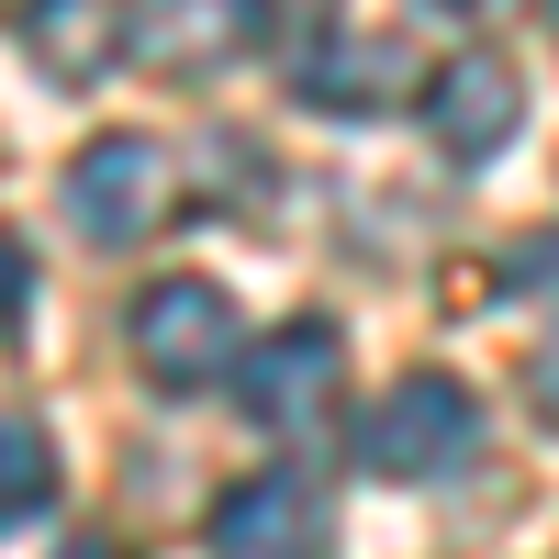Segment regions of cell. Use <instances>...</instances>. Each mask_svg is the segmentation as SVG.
I'll return each instance as SVG.
<instances>
[{"instance_id":"cell-1","label":"cell","mask_w":559,"mask_h":559,"mask_svg":"<svg viewBox=\"0 0 559 559\" xmlns=\"http://www.w3.org/2000/svg\"><path fill=\"white\" fill-rule=\"evenodd\" d=\"M471 448H481V403H471V381H448V369H414V381H392L358 414V459L381 481H448Z\"/></svg>"},{"instance_id":"cell-2","label":"cell","mask_w":559,"mask_h":559,"mask_svg":"<svg viewBox=\"0 0 559 559\" xmlns=\"http://www.w3.org/2000/svg\"><path fill=\"white\" fill-rule=\"evenodd\" d=\"M134 369H146L157 392H202V381H224V369L247 358V336H236V302H224V280H157L146 302H134Z\"/></svg>"},{"instance_id":"cell-3","label":"cell","mask_w":559,"mask_h":559,"mask_svg":"<svg viewBox=\"0 0 559 559\" xmlns=\"http://www.w3.org/2000/svg\"><path fill=\"white\" fill-rule=\"evenodd\" d=\"M179 202V168L157 134H102V146H79L68 157V224L90 247H134V236H157Z\"/></svg>"},{"instance_id":"cell-4","label":"cell","mask_w":559,"mask_h":559,"mask_svg":"<svg viewBox=\"0 0 559 559\" xmlns=\"http://www.w3.org/2000/svg\"><path fill=\"white\" fill-rule=\"evenodd\" d=\"M515 123H526V79H515V57H448L437 68V90H426V134L459 157V168H481V157H503L515 146Z\"/></svg>"},{"instance_id":"cell-5","label":"cell","mask_w":559,"mask_h":559,"mask_svg":"<svg viewBox=\"0 0 559 559\" xmlns=\"http://www.w3.org/2000/svg\"><path fill=\"white\" fill-rule=\"evenodd\" d=\"M347 381V347H336V324H280V336H258L236 358V403H247V426H302V414Z\"/></svg>"},{"instance_id":"cell-6","label":"cell","mask_w":559,"mask_h":559,"mask_svg":"<svg viewBox=\"0 0 559 559\" xmlns=\"http://www.w3.org/2000/svg\"><path fill=\"white\" fill-rule=\"evenodd\" d=\"M213 559H324V492L292 471H258L213 503Z\"/></svg>"},{"instance_id":"cell-7","label":"cell","mask_w":559,"mask_h":559,"mask_svg":"<svg viewBox=\"0 0 559 559\" xmlns=\"http://www.w3.org/2000/svg\"><path fill=\"white\" fill-rule=\"evenodd\" d=\"M269 34V0H134V45L146 68H213Z\"/></svg>"},{"instance_id":"cell-8","label":"cell","mask_w":559,"mask_h":559,"mask_svg":"<svg viewBox=\"0 0 559 559\" xmlns=\"http://www.w3.org/2000/svg\"><path fill=\"white\" fill-rule=\"evenodd\" d=\"M302 102L313 112H392L403 90H414V45H392V34H336V45H313L302 57Z\"/></svg>"},{"instance_id":"cell-9","label":"cell","mask_w":559,"mask_h":559,"mask_svg":"<svg viewBox=\"0 0 559 559\" xmlns=\"http://www.w3.org/2000/svg\"><path fill=\"white\" fill-rule=\"evenodd\" d=\"M123 12L112 0H23V45H34V68H57V79H102L123 57Z\"/></svg>"},{"instance_id":"cell-10","label":"cell","mask_w":559,"mask_h":559,"mask_svg":"<svg viewBox=\"0 0 559 559\" xmlns=\"http://www.w3.org/2000/svg\"><path fill=\"white\" fill-rule=\"evenodd\" d=\"M0 492H12V503H0L12 526H34V515H45V492H57V448H45L34 414H12V426H0Z\"/></svg>"},{"instance_id":"cell-11","label":"cell","mask_w":559,"mask_h":559,"mask_svg":"<svg viewBox=\"0 0 559 559\" xmlns=\"http://www.w3.org/2000/svg\"><path fill=\"white\" fill-rule=\"evenodd\" d=\"M492 292H559V236L548 247H515V258L492 269Z\"/></svg>"},{"instance_id":"cell-12","label":"cell","mask_w":559,"mask_h":559,"mask_svg":"<svg viewBox=\"0 0 559 559\" xmlns=\"http://www.w3.org/2000/svg\"><path fill=\"white\" fill-rule=\"evenodd\" d=\"M526 392H537V403H548V426H559V336H548V347H537V369H526Z\"/></svg>"},{"instance_id":"cell-13","label":"cell","mask_w":559,"mask_h":559,"mask_svg":"<svg viewBox=\"0 0 559 559\" xmlns=\"http://www.w3.org/2000/svg\"><path fill=\"white\" fill-rule=\"evenodd\" d=\"M57 559H123V548H112V537H79V548H57Z\"/></svg>"}]
</instances>
